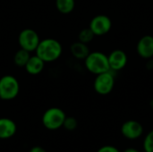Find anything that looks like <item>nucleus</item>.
Instances as JSON below:
<instances>
[{
	"label": "nucleus",
	"mask_w": 153,
	"mask_h": 152,
	"mask_svg": "<svg viewBox=\"0 0 153 152\" xmlns=\"http://www.w3.org/2000/svg\"><path fill=\"white\" fill-rule=\"evenodd\" d=\"M62 45L55 39H45L40 40L37 48L36 55L45 63H51L57 60L62 55Z\"/></svg>",
	"instance_id": "1"
},
{
	"label": "nucleus",
	"mask_w": 153,
	"mask_h": 152,
	"mask_svg": "<svg viewBox=\"0 0 153 152\" xmlns=\"http://www.w3.org/2000/svg\"><path fill=\"white\" fill-rule=\"evenodd\" d=\"M84 65L86 69L95 75L110 70L108 56L100 51L90 52L84 59Z\"/></svg>",
	"instance_id": "2"
},
{
	"label": "nucleus",
	"mask_w": 153,
	"mask_h": 152,
	"mask_svg": "<svg viewBox=\"0 0 153 152\" xmlns=\"http://www.w3.org/2000/svg\"><path fill=\"white\" fill-rule=\"evenodd\" d=\"M65 117V113L61 108H50L44 112L42 116V124L48 130H57L63 127Z\"/></svg>",
	"instance_id": "3"
},
{
	"label": "nucleus",
	"mask_w": 153,
	"mask_h": 152,
	"mask_svg": "<svg viewBox=\"0 0 153 152\" xmlns=\"http://www.w3.org/2000/svg\"><path fill=\"white\" fill-rule=\"evenodd\" d=\"M20 91L18 80L13 75H4L0 79V99L12 100Z\"/></svg>",
	"instance_id": "4"
},
{
	"label": "nucleus",
	"mask_w": 153,
	"mask_h": 152,
	"mask_svg": "<svg viewBox=\"0 0 153 152\" xmlns=\"http://www.w3.org/2000/svg\"><path fill=\"white\" fill-rule=\"evenodd\" d=\"M115 72L109 70L106 73H100L96 75L93 82L94 90L101 95L106 96L111 93L115 87Z\"/></svg>",
	"instance_id": "5"
},
{
	"label": "nucleus",
	"mask_w": 153,
	"mask_h": 152,
	"mask_svg": "<svg viewBox=\"0 0 153 152\" xmlns=\"http://www.w3.org/2000/svg\"><path fill=\"white\" fill-rule=\"evenodd\" d=\"M40 39L38 33L32 29L22 30L18 36V43L21 48L33 52L36 50Z\"/></svg>",
	"instance_id": "6"
},
{
	"label": "nucleus",
	"mask_w": 153,
	"mask_h": 152,
	"mask_svg": "<svg viewBox=\"0 0 153 152\" xmlns=\"http://www.w3.org/2000/svg\"><path fill=\"white\" fill-rule=\"evenodd\" d=\"M89 28L92 30L95 36H103L110 31L112 28V21L108 15L99 14L91 19Z\"/></svg>",
	"instance_id": "7"
},
{
	"label": "nucleus",
	"mask_w": 153,
	"mask_h": 152,
	"mask_svg": "<svg viewBox=\"0 0 153 152\" xmlns=\"http://www.w3.org/2000/svg\"><path fill=\"white\" fill-rule=\"evenodd\" d=\"M121 133L128 140H137L143 133V126L138 121L128 120L122 125Z\"/></svg>",
	"instance_id": "8"
},
{
	"label": "nucleus",
	"mask_w": 153,
	"mask_h": 152,
	"mask_svg": "<svg viewBox=\"0 0 153 152\" xmlns=\"http://www.w3.org/2000/svg\"><path fill=\"white\" fill-rule=\"evenodd\" d=\"M109 68L113 72H118L124 69L128 62V57L126 53L122 49H115L108 56Z\"/></svg>",
	"instance_id": "9"
},
{
	"label": "nucleus",
	"mask_w": 153,
	"mask_h": 152,
	"mask_svg": "<svg viewBox=\"0 0 153 152\" xmlns=\"http://www.w3.org/2000/svg\"><path fill=\"white\" fill-rule=\"evenodd\" d=\"M136 52L143 59H152L153 57V36H143L137 42Z\"/></svg>",
	"instance_id": "10"
},
{
	"label": "nucleus",
	"mask_w": 153,
	"mask_h": 152,
	"mask_svg": "<svg viewBox=\"0 0 153 152\" xmlns=\"http://www.w3.org/2000/svg\"><path fill=\"white\" fill-rule=\"evenodd\" d=\"M17 131V126L14 121L10 118H0V139L5 140L13 137Z\"/></svg>",
	"instance_id": "11"
},
{
	"label": "nucleus",
	"mask_w": 153,
	"mask_h": 152,
	"mask_svg": "<svg viewBox=\"0 0 153 152\" xmlns=\"http://www.w3.org/2000/svg\"><path fill=\"white\" fill-rule=\"evenodd\" d=\"M44 66H45V62L36 55V56H30L24 68L29 74L37 75L43 71Z\"/></svg>",
	"instance_id": "12"
},
{
	"label": "nucleus",
	"mask_w": 153,
	"mask_h": 152,
	"mask_svg": "<svg viewBox=\"0 0 153 152\" xmlns=\"http://www.w3.org/2000/svg\"><path fill=\"white\" fill-rule=\"evenodd\" d=\"M70 51L73 56L79 60H84L87 57V56L90 54V48L87 46V44L82 43L79 40L74 42L71 45Z\"/></svg>",
	"instance_id": "13"
},
{
	"label": "nucleus",
	"mask_w": 153,
	"mask_h": 152,
	"mask_svg": "<svg viewBox=\"0 0 153 152\" xmlns=\"http://www.w3.org/2000/svg\"><path fill=\"white\" fill-rule=\"evenodd\" d=\"M74 0H56V7L61 13L67 14L72 13L74 9Z\"/></svg>",
	"instance_id": "14"
},
{
	"label": "nucleus",
	"mask_w": 153,
	"mask_h": 152,
	"mask_svg": "<svg viewBox=\"0 0 153 152\" xmlns=\"http://www.w3.org/2000/svg\"><path fill=\"white\" fill-rule=\"evenodd\" d=\"M30 57V53L25 49L20 48L13 56V62L18 67H24Z\"/></svg>",
	"instance_id": "15"
},
{
	"label": "nucleus",
	"mask_w": 153,
	"mask_h": 152,
	"mask_svg": "<svg viewBox=\"0 0 153 152\" xmlns=\"http://www.w3.org/2000/svg\"><path fill=\"white\" fill-rule=\"evenodd\" d=\"M94 37H95V35L92 32V30L90 28H85V29H82L79 32L78 40L81 41V42H82V43L88 44V43H90L93 39Z\"/></svg>",
	"instance_id": "16"
},
{
	"label": "nucleus",
	"mask_w": 153,
	"mask_h": 152,
	"mask_svg": "<svg viewBox=\"0 0 153 152\" xmlns=\"http://www.w3.org/2000/svg\"><path fill=\"white\" fill-rule=\"evenodd\" d=\"M143 147L144 152H153V130L149 132L145 136Z\"/></svg>",
	"instance_id": "17"
},
{
	"label": "nucleus",
	"mask_w": 153,
	"mask_h": 152,
	"mask_svg": "<svg viewBox=\"0 0 153 152\" xmlns=\"http://www.w3.org/2000/svg\"><path fill=\"white\" fill-rule=\"evenodd\" d=\"M77 125H78V122L73 116H66L63 124V127H65V129H66L67 131L75 130L77 128Z\"/></svg>",
	"instance_id": "18"
},
{
	"label": "nucleus",
	"mask_w": 153,
	"mask_h": 152,
	"mask_svg": "<svg viewBox=\"0 0 153 152\" xmlns=\"http://www.w3.org/2000/svg\"><path fill=\"white\" fill-rule=\"evenodd\" d=\"M97 152H120V151L117 147H115V146L105 145V146L100 147Z\"/></svg>",
	"instance_id": "19"
},
{
	"label": "nucleus",
	"mask_w": 153,
	"mask_h": 152,
	"mask_svg": "<svg viewBox=\"0 0 153 152\" xmlns=\"http://www.w3.org/2000/svg\"><path fill=\"white\" fill-rule=\"evenodd\" d=\"M29 152H47L42 147H39V146H34L32 147L30 151Z\"/></svg>",
	"instance_id": "20"
},
{
	"label": "nucleus",
	"mask_w": 153,
	"mask_h": 152,
	"mask_svg": "<svg viewBox=\"0 0 153 152\" xmlns=\"http://www.w3.org/2000/svg\"><path fill=\"white\" fill-rule=\"evenodd\" d=\"M123 152H141L140 151H138L135 148H127L126 150H125Z\"/></svg>",
	"instance_id": "21"
},
{
	"label": "nucleus",
	"mask_w": 153,
	"mask_h": 152,
	"mask_svg": "<svg viewBox=\"0 0 153 152\" xmlns=\"http://www.w3.org/2000/svg\"><path fill=\"white\" fill-rule=\"evenodd\" d=\"M150 106H151L152 109L153 110V99H152V100H151V102H150Z\"/></svg>",
	"instance_id": "22"
}]
</instances>
